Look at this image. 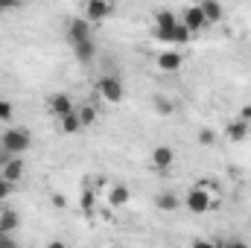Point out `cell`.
I'll use <instances>...</instances> for the list:
<instances>
[{
  "instance_id": "cell-1",
  "label": "cell",
  "mask_w": 251,
  "mask_h": 248,
  "mask_svg": "<svg viewBox=\"0 0 251 248\" xmlns=\"http://www.w3.org/2000/svg\"><path fill=\"white\" fill-rule=\"evenodd\" d=\"M29 146H32V137L26 128H6L0 134V149L6 155H24Z\"/></svg>"
},
{
  "instance_id": "cell-2",
  "label": "cell",
  "mask_w": 251,
  "mask_h": 248,
  "mask_svg": "<svg viewBox=\"0 0 251 248\" xmlns=\"http://www.w3.org/2000/svg\"><path fill=\"white\" fill-rule=\"evenodd\" d=\"M97 91H100V97H102L105 102H111V105L123 102V97H126V85L120 82V76H114V73L100 76V79H97Z\"/></svg>"
},
{
  "instance_id": "cell-3",
  "label": "cell",
  "mask_w": 251,
  "mask_h": 248,
  "mask_svg": "<svg viewBox=\"0 0 251 248\" xmlns=\"http://www.w3.org/2000/svg\"><path fill=\"white\" fill-rule=\"evenodd\" d=\"M184 204H187L190 213H207L213 207V198H210V193L204 187H193L187 196H184Z\"/></svg>"
},
{
  "instance_id": "cell-4",
  "label": "cell",
  "mask_w": 251,
  "mask_h": 248,
  "mask_svg": "<svg viewBox=\"0 0 251 248\" xmlns=\"http://www.w3.org/2000/svg\"><path fill=\"white\" fill-rule=\"evenodd\" d=\"M85 38H91V21L88 18H73L67 24V41L70 44H79Z\"/></svg>"
},
{
  "instance_id": "cell-5",
  "label": "cell",
  "mask_w": 251,
  "mask_h": 248,
  "mask_svg": "<svg viewBox=\"0 0 251 248\" xmlns=\"http://www.w3.org/2000/svg\"><path fill=\"white\" fill-rule=\"evenodd\" d=\"M181 24L187 26L193 35H196V32H201V29H204V24H207V21H204L201 6H187V9L181 12Z\"/></svg>"
},
{
  "instance_id": "cell-6",
  "label": "cell",
  "mask_w": 251,
  "mask_h": 248,
  "mask_svg": "<svg viewBox=\"0 0 251 248\" xmlns=\"http://www.w3.org/2000/svg\"><path fill=\"white\" fill-rule=\"evenodd\" d=\"M111 3H105V0H88V6H85V18L91 21V24H100V21H105L108 15H111Z\"/></svg>"
},
{
  "instance_id": "cell-7",
  "label": "cell",
  "mask_w": 251,
  "mask_h": 248,
  "mask_svg": "<svg viewBox=\"0 0 251 248\" xmlns=\"http://www.w3.org/2000/svg\"><path fill=\"white\" fill-rule=\"evenodd\" d=\"M149 158H152V167H155V170H170V167L176 164V152H173V146H155Z\"/></svg>"
},
{
  "instance_id": "cell-8",
  "label": "cell",
  "mask_w": 251,
  "mask_h": 248,
  "mask_svg": "<svg viewBox=\"0 0 251 248\" xmlns=\"http://www.w3.org/2000/svg\"><path fill=\"white\" fill-rule=\"evenodd\" d=\"M24 170H26V167H24V161H21L18 155H12V158H9V161L3 164L0 175H3V178H9V181L15 184V181H21V178H24Z\"/></svg>"
},
{
  "instance_id": "cell-9",
  "label": "cell",
  "mask_w": 251,
  "mask_h": 248,
  "mask_svg": "<svg viewBox=\"0 0 251 248\" xmlns=\"http://www.w3.org/2000/svg\"><path fill=\"white\" fill-rule=\"evenodd\" d=\"M70 111H76V105H73V99H70L67 94H56V97L50 99V114H53V117L62 120L64 114H70Z\"/></svg>"
},
{
  "instance_id": "cell-10",
  "label": "cell",
  "mask_w": 251,
  "mask_h": 248,
  "mask_svg": "<svg viewBox=\"0 0 251 248\" xmlns=\"http://www.w3.org/2000/svg\"><path fill=\"white\" fill-rule=\"evenodd\" d=\"M251 134V128H249V120H234V123H228V128H225V137L231 140V143H243L246 137Z\"/></svg>"
},
{
  "instance_id": "cell-11",
  "label": "cell",
  "mask_w": 251,
  "mask_h": 248,
  "mask_svg": "<svg viewBox=\"0 0 251 248\" xmlns=\"http://www.w3.org/2000/svg\"><path fill=\"white\" fill-rule=\"evenodd\" d=\"M199 6H201V12H204V21H207V24H219V21L225 18V9H222V3H219V0H201Z\"/></svg>"
},
{
  "instance_id": "cell-12",
  "label": "cell",
  "mask_w": 251,
  "mask_h": 248,
  "mask_svg": "<svg viewBox=\"0 0 251 248\" xmlns=\"http://www.w3.org/2000/svg\"><path fill=\"white\" fill-rule=\"evenodd\" d=\"M73 56H76L82 64H91L94 62V56H97V44H94L91 38H85V41L73 44Z\"/></svg>"
},
{
  "instance_id": "cell-13",
  "label": "cell",
  "mask_w": 251,
  "mask_h": 248,
  "mask_svg": "<svg viewBox=\"0 0 251 248\" xmlns=\"http://www.w3.org/2000/svg\"><path fill=\"white\" fill-rule=\"evenodd\" d=\"M155 207H158V210H164V213H170V210H178V207H181V198H178L176 193L164 190V193H158V196H155Z\"/></svg>"
},
{
  "instance_id": "cell-14",
  "label": "cell",
  "mask_w": 251,
  "mask_h": 248,
  "mask_svg": "<svg viewBox=\"0 0 251 248\" xmlns=\"http://www.w3.org/2000/svg\"><path fill=\"white\" fill-rule=\"evenodd\" d=\"M181 64H184V59H181V53H176V50H167V53L158 56V67L167 70V73H176Z\"/></svg>"
},
{
  "instance_id": "cell-15",
  "label": "cell",
  "mask_w": 251,
  "mask_h": 248,
  "mask_svg": "<svg viewBox=\"0 0 251 248\" xmlns=\"http://www.w3.org/2000/svg\"><path fill=\"white\" fill-rule=\"evenodd\" d=\"M128 198H131V193H128L126 184H114L108 190V204H111V207H126Z\"/></svg>"
},
{
  "instance_id": "cell-16",
  "label": "cell",
  "mask_w": 251,
  "mask_h": 248,
  "mask_svg": "<svg viewBox=\"0 0 251 248\" xmlns=\"http://www.w3.org/2000/svg\"><path fill=\"white\" fill-rule=\"evenodd\" d=\"M76 114H79V123H82V128H88V125L97 123V108H94L91 102H82V105L76 108Z\"/></svg>"
},
{
  "instance_id": "cell-17",
  "label": "cell",
  "mask_w": 251,
  "mask_h": 248,
  "mask_svg": "<svg viewBox=\"0 0 251 248\" xmlns=\"http://www.w3.org/2000/svg\"><path fill=\"white\" fill-rule=\"evenodd\" d=\"M18 225H21V216H18L15 210H3V213H0V231H3V234H12Z\"/></svg>"
},
{
  "instance_id": "cell-18",
  "label": "cell",
  "mask_w": 251,
  "mask_h": 248,
  "mask_svg": "<svg viewBox=\"0 0 251 248\" xmlns=\"http://www.w3.org/2000/svg\"><path fill=\"white\" fill-rule=\"evenodd\" d=\"M76 131H82V123H79V114L70 111L62 117V134H76Z\"/></svg>"
},
{
  "instance_id": "cell-19",
  "label": "cell",
  "mask_w": 251,
  "mask_h": 248,
  "mask_svg": "<svg viewBox=\"0 0 251 248\" xmlns=\"http://www.w3.org/2000/svg\"><path fill=\"white\" fill-rule=\"evenodd\" d=\"M178 18L170 12V9H161V12H155V26H173Z\"/></svg>"
},
{
  "instance_id": "cell-20",
  "label": "cell",
  "mask_w": 251,
  "mask_h": 248,
  "mask_svg": "<svg viewBox=\"0 0 251 248\" xmlns=\"http://www.w3.org/2000/svg\"><path fill=\"white\" fill-rule=\"evenodd\" d=\"M79 204H82V210H85V213L91 216V213H94V204H97V193H94V190H85V193H82V201H79Z\"/></svg>"
},
{
  "instance_id": "cell-21",
  "label": "cell",
  "mask_w": 251,
  "mask_h": 248,
  "mask_svg": "<svg viewBox=\"0 0 251 248\" xmlns=\"http://www.w3.org/2000/svg\"><path fill=\"white\" fill-rule=\"evenodd\" d=\"M155 111H158V114H173L176 105H173V99H167V97H155Z\"/></svg>"
},
{
  "instance_id": "cell-22",
  "label": "cell",
  "mask_w": 251,
  "mask_h": 248,
  "mask_svg": "<svg viewBox=\"0 0 251 248\" xmlns=\"http://www.w3.org/2000/svg\"><path fill=\"white\" fill-rule=\"evenodd\" d=\"M12 114H15V105L9 99H0V123H9Z\"/></svg>"
},
{
  "instance_id": "cell-23",
  "label": "cell",
  "mask_w": 251,
  "mask_h": 248,
  "mask_svg": "<svg viewBox=\"0 0 251 248\" xmlns=\"http://www.w3.org/2000/svg\"><path fill=\"white\" fill-rule=\"evenodd\" d=\"M199 143H201V146H213V143H216V131H213V128H201V131H199Z\"/></svg>"
},
{
  "instance_id": "cell-24",
  "label": "cell",
  "mask_w": 251,
  "mask_h": 248,
  "mask_svg": "<svg viewBox=\"0 0 251 248\" xmlns=\"http://www.w3.org/2000/svg\"><path fill=\"white\" fill-rule=\"evenodd\" d=\"M9 193H12V181L0 175V201H3V198H9Z\"/></svg>"
},
{
  "instance_id": "cell-25",
  "label": "cell",
  "mask_w": 251,
  "mask_h": 248,
  "mask_svg": "<svg viewBox=\"0 0 251 248\" xmlns=\"http://www.w3.org/2000/svg\"><path fill=\"white\" fill-rule=\"evenodd\" d=\"M12 246H15L12 234H3V231H0V248H12Z\"/></svg>"
},
{
  "instance_id": "cell-26",
  "label": "cell",
  "mask_w": 251,
  "mask_h": 248,
  "mask_svg": "<svg viewBox=\"0 0 251 248\" xmlns=\"http://www.w3.org/2000/svg\"><path fill=\"white\" fill-rule=\"evenodd\" d=\"M53 204H56L59 210H64V207H67V198H64L62 193H56V196H53Z\"/></svg>"
},
{
  "instance_id": "cell-27",
  "label": "cell",
  "mask_w": 251,
  "mask_h": 248,
  "mask_svg": "<svg viewBox=\"0 0 251 248\" xmlns=\"http://www.w3.org/2000/svg\"><path fill=\"white\" fill-rule=\"evenodd\" d=\"M15 6H18V0H0V12H9Z\"/></svg>"
},
{
  "instance_id": "cell-28",
  "label": "cell",
  "mask_w": 251,
  "mask_h": 248,
  "mask_svg": "<svg viewBox=\"0 0 251 248\" xmlns=\"http://www.w3.org/2000/svg\"><path fill=\"white\" fill-rule=\"evenodd\" d=\"M240 120H251V105H243L240 108Z\"/></svg>"
},
{
  "instance_id": "cell-29",
  "label": "cell",
  "mask_w": 251,
  "mask_h": 248,
  "mask_svg": "<svg viewBox=\"0 0 251 248\" xmlns=\"http://www.w3.org/2000/svg\"><path fill=\"white\" fill-rule=\"evenodd\" d=\"M9 158H12V155H6V152H3V149H0V170H3V164H6V161H9Z\"/></svg>"
}]
</instances>
